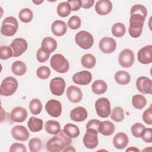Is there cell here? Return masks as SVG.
<instances>
[{
    "mask_svg": "<svg viewBox=\"0 0 152 152\" xmlns=\"http://www.w3.org/2000/svg\"><path fill=\"white\" fill-rule=\"evenodd\" d=\"M72 142L71 138L68 137L63 131L49 140L46 143V150L50 152H59L67 147Z\"/></svg>",
    "mask_w": 152,
    "mask_h": 152,
    "instance_id": "obj_1",
    "label": "cell"
},
{
    "mask_svg": "<svg viewBox=\"0 0 152 152\" xmlns=\"http://www.w3.org/2000/svg\"><path fill=\"white\" fill-rule=\"evenodd\" d=\"M145 17L139 14L131 15L129 19V26L128 32L129 35L134 37H138L142 31Z\"/></svg>",
    "mask_w": 152,
    "mask_h": 152,
    "instance_id": "obj_2",
    "label": "cell"
},
{
    "mask_svg": "<svg viewBox=\"0 0 152 152\" xmlns=\"http://www.w3.org/2000/svg\"><path fill=\"white\" fill-rule=\"evenodd\" d=\"M50 64L55 71L61 74L66 72L69 68V64L68 60L61 53L53 55L50 60Z\"/></svg>",
    "mask_w": 152,
    "mask_h": 152,
    "instance_id": "obj_3",
    "label": "cell"
},
{
    "mask_svg": "<svg viewBox=\"0 0 152 152\" xmlns=\"http://www.w3.org/2000/svg\"><path fill=\"white\" fill-rule=\"evenodd\" d=\"M18 28V23L14 17H7L2 21L1 33L5 36H14Z\"/></svg>",
    "mask_w": 152,
    "mask_h": 152,
    "instance_id": "obj_4",
    "label": "cell"
},
{
    "mask_svg": "<svg viewBox=\"0 0 152 152\" xmlns=\"http://www.w3.org/2000/svg\"><path fill=\"white\" fill-rule=\"evenodd\" d=\"M18 86V82L15 78L7 77L1 83V94L3 96H11L16 91Z\"/></svg>",
    "mask_w": 152,
    "mask_h": 152,
    "instance_id": "obj_5",
    "label": "cell"
},
{
    "mask_svg": "<svg viewBox=\"0 0 152 152\" xmlns=\"http://www.w3.org/2000/svg\"><path fill=\"white\" fill-rule=\"evenodd\" d=\"M76 43L83 49H88L93 45L94 39L91 34L86 31L78 32L75 37Z\"/></svg>",
    "mask_w": 152,
    "mask_h": 152,
    "instance_id": "obj_6",
    "label": "cell"
},
{
    "mask_svg": "<svg viewBox=\"0 0 152 152\" xmlns=\"http://www.w3.org/2000/svg\"><path fill=\"white\" fill-rule=\"evenodd\" d=\"M95 109L99 116L103 118L108 117L111 112L109 100L105 97L98 99L95 103Z\"/></svg>",
    "mask_w": 152,
    "mask_h": 152,
    "instance_id": "obj_7",
    "label": "cell"
},
{
    "mask_svg": "<svg viewBox=\"0 0 152 152\" xmlns=\"http://www.w3.org/2000/svg\"><path fill=\"white\" fill-rule=\"evenodd\" d=\"M98 132L92 129H86V134L84 135L83 141L85 147L89 149L96 148L99 144L97 137Z\"/></svg>",
    "mask_w": 152,
    "mask_h": 152,
    "instance_id": "obj_8",
    "label": "cell"
},
{
    "mask_svg": "<svg viewBox=\"0 0 152 152\" xmlns=\"http://www.w3.org/2000/svg\"><path fill=\"white\" fill-rule=\"evenodd\" d=\"M65 81L61 77H55L50 80L49 87L50 92L55 96H62L65 91Z\"/></svg>",
    "mask_w": 152,
    "mask_h": 152,
    "instance_id": "obj_9",
    "label": "cell"
},
{
    "mask_svg": "<svg viewBox=\"0 0 152 152\" xmlns=\"http://www.w3.org/2000/svg\"><path fill=\"white\" fill-rule=\"evenodd\" d=\"M28 44L27 41L23 38H16L12 40L10 47L11 48L14 57H18L21 55L27 49Z\"/></svg>",
    "mask_w": 152,
    "mask_h": 152,
    "instance_id": "obj_10",
    "label": "cell"
},
{
    "mask_svg": "<svg viewBox=\"0 0 152 152\" xmlns=\"http://www.w3.org/2000/svg\"><path fill=\"white\" fill-rule=\"evenodd\" d=\"M120 65L124 68L131 66L134 62V55L133 52L129 49L122 50L118 57Z\"/></svg>",
    "mask_w": 152,
    "mask_h": 152,
    "instance_id": "obj_11",
    "label": "cell"
},
{
    "mask_svg": "<svg viewBox=\"0 0 152 152\" xmlns=\"http://www.w3.org/2000/svg\"><path fill=\"white\" fill-rule=\"evenodd\" d=\"M45 110L50 116L53 118H57L61 115L62 104L57 100L50 99L46 103Z\"/></svg>",
    "mask_w": 152,
    "mask_h": 152,
    "instance_id": "obj_12",
    "label": "cell"
},
{
    "mask_svg": "<svg viewBox=\"0 0 152 152\" xmlns=\"http://www.w3.org/2000/svg\"><path fill=\"white\" fill-rule=\"evenodd\" d=\"M136 87L138 90L142 94L152 93L151 80L146 77H140L136 81Z\"/></svg>",
    "mask_w": 152,
    "mask_h": 152,
    "instance_id": "obj_13",
    "label": "cell"
},
{
    "mask_svg": "<svg viewBox=\"0 0 152 152\" xmlns=\"http://www.w3.org/2000/svg\"><path fill=\"white\" fill-rule=\"evenodd\" d=\"M99 47L104 53H111L116 49V43L113 38L105 37L100 40Z\"/></svg>",
    "mask_w": 152,
    "mask_h": 152,
    "instance_id": "obj_14",
    "label": "cell"
},
{
    "mask_svg": "<svg viewBox=\"0 0 152 152\" xmlns=\"http://www.w3.org/2000/svg\"><path fill=\"white\" fill-rule=\"evenodd\" d=\"M137 58L141 64H151L152 62V46L149 45L140 49L138 52Z\"/></svg>",
    "mask_w": 152,
    "mask_h": 152,
    "instance_id": "obj_15",
    "label": "cell"
},
{
    "mask_svg": "<svg viewBox=\"0 0 152 152\" xmlns=\"http://www.w3.org/2000/svg\"><path fill=\"white\" fill-rule=\"evenodd\" d=\"M92 80L91 74L88 71H82L75 73L72 76V81L78 85H87Z\"/></svg>",
    "mask_w": 152,
    "mask_h": 152,
    "instance_id": "obj_16",
    "label": "cell"
},
{
    "mask_svg": "<svg viewBox=\"0 0 152 152\" xmlns=\"http://www.w3.org/2000/svg\"><path fill=\"white\" fill-rule=\"evenodd\" d=\"M11 134L13 138L19 141H26L30 136L27 129L22 125H15L11 129Z\"/></svg>",
    "mask_w": 152,
    "mask_h": 152,
    "instance_id": "obj_17",
    "label": "cell"
},
{
    "mask_svg": "<svg viewBox=\"0 0 152 152\" xmlns=\"http://www.w3.org/2000/svg\"><path fill=\"white\" fill-rule=\"evenodd\" d=\"M66 96L72 103H78L82 100L83 93L81 89L74 86H70L66 90Z\"/></svg>",
    "mask_w": 152,
    "mask_h": 152,
    "instance_id": "obj_18",
    "label": "cell"
},
{
    "mask_svg": "<svg viewBox=\"0 0 152 152\" xmlns=\"http://www.w3.org/2000/svg\"><path fill=\"white\" fill-rule=\"evenodd\" d=\"M112 9V3L108 0H100L97 1L95 5L96 12L100 15H107L110 12Z\"/></svg>",
    "mask_w": 152,
    "mask_h": 152,
    "instance_id": "obj_19",
    "label": "cell"
},
{
    "mask_svg": "<svg viewBox=\"0 0 152 152\" xmlns=\"http://www.w3.org/2000/svg\"><path fill=\"white\" fill-rule=\"evenodd\" d=\"M27 116V110L21 106L14 107L10 113V118L11 120L15 122H23L26 120Z\"/></svg>",
    "mask_w": 152,
    "mask_h": 152,
    "instance_id": "obj_20",
    "label": "cell"
},
{
    "mask_svg": "<svg viewBox=\"0 0 152 152\" xmlns=\"http://www.w3.org/2000/svg\"><path fill=\"white\" fill-rule=\"evenodd\" d=\"M88 114L87 110L81 106H78L70 112L69 116L70 118L75 122H82L84 121L87 118Z\"/></svg>",
    "mask_w": 152,
    "mask_h": 152,
    "instance_id": "obj_21",
    "label": "cell"
},
{
    "mask_svg": "<svg viewBox=\"0 0 152 152\" xmlns=\"http://www.w3.org/2000/svg\"><path fill=\"white\" fill-rule=\"evenodd\" d=\"M52 33L56 36L64 35L67 31V25L65 22L61 20H55L51 25Z\"/></svg>",
    "mask_w": 152,
    "mask_h": 152,
    "instance_id": "obj_22",
    "label": "cell"
},
{
    "mask_svg": "<svg viewBox=\"0 0 152 152\" xmlns=\"http://www.w3.org/2000/svg\"><path fill=\"white\" fill-rule=\"evenodd\" d=\"M128 142V137L126 134L124 132L118 133L113 138V144L117 149H123L125 148Z\"/></svg>",
    "mask_w": 152,
    "mask_h": 152,
    "instance_id": "obj_23",
    "label": "cell"
},
{
    "mask_svg": "<svg viewBox=\"0 0 152 152\" xmlns=\"http://www.w3.org/2000/svg\"><path fill=\"white\" fill-rule=\"evenodd\" d=\"M41 48L44 52L50 54L56 50L57 42L55 39L51 37H46L42 40Z\"/></svg>",
    "mask_w": 152,
    "mask_h": 152,
    "instance_id": "obj_24",
    "label": "cell"
},
{
    "mask_svg": "<svg viewBox=\"0 0 152 152\" xmlns=\"http://www.w3.org/2000/svg\"><path fill=\"white\" fill-rule=\"evenodd\" d=\"M115 129L114 124L109 121L100 122L99 126V132L105 136L112 135L114 132Z\"/></svg>",
    "mask_w": 152,
    "mask_h": 152,
    "instance_id": "obj_25",
    "label": "cell"
},
{
    "mask_svg": "<svg viewBox=\"0 0 152 152\" xmlns=\"http://www.w3.org/2000/svg\"><path fill=\"white\" fill-rule=\"evenodd\" d=\"M43 121L41 119L34 116H31L27 123L29 129L34 132L41 131L43 128Z\"/></svg>",
    "mask_w": 152,
    "mask_h": 152,
    "instance_id": "obj_26",
    "label": "cell"
},
{
    "mask_svg": "<svg viewBox=\"0 0 152 152\" xmlns=\"http://www.w3.org/2000/svg\"><path fill=\"white\" fill-rule=\"evenodd\" d=\"M45 129L50 134H57L61 131V125L57 121L49 120L45 124Z\"/></svg>",
    "mask_w": 152,
    "mask_h": 152,
    "instance_id": "obj_27",
    "label": "cell"
},
{
    "mask_svg": "<svg viewBox=\"0 0 152 152\" xmlns=\"http://www.w3.org/2000/svg\"><path fill=\"white\" fill-rule=\"evenodd\" d=\"M64 132L69 138H75L80 135V129L78 127L72 124H66L63 129Z\"/></svg>",
    "mask_w": 152,
    "mask_h": 152,
    "instance_id": "obj_28",
    "label": "cell"
},
{
    "mask_svg": "<svg viewBox=\"0 0 152 152\" xmlns=\"http://www.w3.org/2000/svg\"><path fill=\"white\" fill-rule=\"evenodd\" d=\"M107 88L106 83L102 80H96L91 86L93 92L96 94H102L104 93Z\"/></svg>",
    "mask_w": 152,
    "mask_h": 152,
    "instance_id": "obj_29",
    "label": "cell"
},
{
    "mask_svg": "<svg viewBox=\"0 0 152 152\" xmlns=\"http://www.w3.org/2000/svg\"><path fill=\"white\" fill-rule=\"evenodd\" d=\"M11 70L14 74L17 76H21L26 73L27 67L25 63L21 61H16L12 64Z\"/></svg>",
    "mask_w": 152,
    "mask_h": 152,
    "instance_id": "obj_30",
    "label": "cell"
},
{
    "mask_svg": "<svg viewBox=\"0 0 152 152\" xmlns=\"http://www.w3.org/2000/svg\"><path fill=\"white\" fill-rule=\"evenodd\" d=\"M116 82L120 85H126L131 80L130 74L125 71H119L115 75Z\"/></svg>",
    "mask_w": 152,
    "mask_h": 152,
    "instance_id": "obj_31",
    "label": "cell"
},
{
    "mask_svg": "<svg viewBox=\"0 0 152 152\" xmlns=\"http://www.w3.org/2000/svg\"><path fill=\"white\" fill-rule=\"evenodd\" d=\"M82 65L86 68H93L96 63L95 57L91 53H86L84 55L81 59Z\"/></svg>",
    "mask_w": 152,
    "mask_h": 152,
    "instance_id": "obj_32",
    "label": "cell"
},
{
    "mask_svg": "<svg viewBox=\"0 0 152 152\" xmlns=\"http://www.w3.org/2000/svg\"><path fill=\"white\" fill-rule=\"evenodd\" d=\"M132 104L137 109H142L147 104L145 97L141 94H135L132 97Z\"/></svg>",
    "mask_w": 152,
    "mask_h": 152,
    "instance_id": "obj_33",
    "label": "cell"
},
{
    "mask_svg": "<svg viewBox=\"0 0 152 152\" xmlns=\"http://www.w3.org/2000/svg\"><path fill=\"white\" fill-rule=\"evenodd\" d=\"M71 11L70 6L67 2H61L57 7V13L60 17H67L70 14Z\"/></svg>",
    "mask_w": 152,
    "mask_h": 152,
    "instance_id": "obj_34",
    "label": "cell"
},
{
    "mask_svg": "<svg viewBox=\"0 0 152 152\" xmlns=\"http://www.w3.org/2000/svg\"><path fill=\"white\" fill-rule=\"evenodd\" d=\"M29 109L31 113L34 115L40 114L42 110V104L38 99H32L29 104Z\"/></svg>",
    "mask_w": 152,
    "mask_h": 152,
    "instance_id": "obj_35",
    "label": "cell"
},
{
    "mask_svg": "<svg viewBox=\"0 0 152 152\" xmlns=\"http://www.w3.org/2000/svg\"><path fill=\"white\" fill-rule=\"evenodd\" d=\"M18 17L22 22L27 23L32 20L33 17V14L30 9L25 8L22 9L20 11Z\"/></svg>",
    "mask_w": 152,
    "mask_h": 152,
    "instance_id": "obj_36",
    "label": "cell"
},
{
    "mask_svg": "<svg viewBox=\"0 0 152 152\" xmlns=\"http://www.w3.org/2000/svg\"><path fill=\"white\" fill-rule=\"evenodd\" d=\"M126 31V28L124 24L121 23H116L112 26V33L113 36L116 37H122Z\"/></svg>",
    "mask_w": 152,
    "mask_h": 152,
    "instance_id": "obj_37",
    "label": "cell"
},
{
    "mask_svg": "<svg viewBox=\"0 0 152 152\" xmlns=\"http://www.w3.org/2000/svg\"><path fill=\"white\" fill-rule=\"evenodd\" d=\"M110 118L113 121L117 122L123 121L124 119V113L123 109L120 106L114 107L112 111Z\"/></svg>",
    "mask_w": 152,
    "mask_h": 152,
    "instance_id": "obj_38",
    "label": "cell"
},
{
    "mask_svg": "<svg viewBox=\"0 0 152 152\" xmlns=\"http://www.w3.org/2000/svg\"><path fill=\"white\" fill-rule=\"evenodd\" d=\"M145 126L141 123H135L134 125H132L131 131L132 132V134L137 137L140 138L141 137L144 132L145 131Z\"/></svg>",
    "mask_w": 152,
    "mask_h": 152,
    "instance_id": "obj_39",
    "label": "cell"
},
{
    "mask_svg": "<svg viewBox=\"0 0 152 152\" xmlns=\"http://www.w3.org/2000/svg\"><path fill=\"white\" fill-rule=\"evenodd\" d=\"M42 143L40 139L34 137L30 140L28 142L29 150L31 152H37L41 150Z\"/></svg>",
    "mask_w": 152,
    "mask_h": 152,
    "instance_id": "obj_40",
    "label": "cell"
},
{
    "mask_svg": "<svg viewBox=\"0 0 152 152\" xmlns=\"http://www.w3.org/2000/svg\"><path fill=\"white\" fill-rule=\"evenodd\" d=\"M130 14H139L146 17L147 15V10L146 8L141 4H135L133 5L130 10Z\"/></svg>",
    "mask_w": 152,
    "mask_h": 152,
    "instance_id": "obj_41",
    "label": "cell"
},
{
    "mask_svg": "<svg viewBox=\"0 0 152 152\" xmlns=\"http://www.w3.org/2000/svg\"><path fill=\"white\" fill-rule=\"evenodd\" d=\"M50 69L46 66H41L38 68L36 71L37 76L42 80H46L48 78L50 75Z\"/></svg>",
    "mask_w": 152,
    "mask_h": 152,
    "instance_id": "obj_42",
    "label": "cell"
},
{
    "mask_svg": "<svg viewBox=\"0 0 152 152\" xmlns=\"http://www.w3.org/2000/svg\"><path fill=\"white\" fill-rule=\"evenodd\" d=\"M13 55V52L11 48L8 46H1L0 47V58L2 60H5L10 58Z\"/></svg>",
    "mask_w": 152,
    "mask_h": 152,
    "instance_id": "obj_43",
    "label": "cell"
},
{
    "mask_svg": "<svg viewBox=\"0 0 152 152\" xmlns=\"http://www.w3.org/2000/svg\"><path fill=\"white\" fill-rule=\"evenodd\" d=\"M81 24V21L79 17L77 15H73L69 18L68 21V27L72 30H77L80 27Z\"/></svg>",
    "mask_w": 152,
    "mask_h": 152,
    "instance_id": "obj_44",
    "label": "cell"
},
{
    "mask_svg": "<svg viewBox=\"0 0 152 152\" xmlns=\"http://www.w3.org/2000/svg\"><path fill=\"white\" fill-rule=\"evenodd\" d=\"M50 56V54L48 53L45 52H44L42 48H40L36 53V58L37 60L38 61V62L43 63L46 62L49 58Z\"/></svg>",
    "mask_w": 152,
    "mask_h": 152,
    "instance_id": "obj_45",
    "label": "cell"
},
{
    "mask_svg": "<svg viewBox=\"0 0 152 152\" xmlns=\"http://www.w3.org/2000/svg\"><path fill=\"white\" fill-rule=\"evenodd\" d=\"M142 119L144 122L147 125L152 124V109L151 106L144 112Z\"/></svg>",
    "mask_w": 152,
    "mask_h": 152,
    "instance_id": "obj_46",
    "label": "cell"
},
{
    "mask_svg": "<svg viewBox=\"0 0 152 152\" xmlns=\"http://www.w3.org/2000/svg\"><path fill=\"white\" fill-rule=\"evenodd\" d=\"M26 151L27 149L25 145L18 142H15L12 144L10 148V152H26Z\"/></svg>",
    "mask_w": 152,
    "mask_h": 152,
    "instance_id": "obj_47",
    "label": "cell"
},
{
    "mask_svg": "<svg viewBox=\"0 0 152 152\" xmlns=\"http://www.w3.org/2000/svg\"><path fill=\"white\" fill-rule=\"evenodd\" d=\"M141 137L144 142L147 143H151L152 142V129L150 128H145Z\"/></svg>",
    "mask_w": 152,
    "mask_h": 152,
    "instance_id": "obj_48",
    "label": "cell"
},
{
    "mask_svg": "<svg viewBox=\"0 0 152 152\" xmlns=\"http://www.w3.org/2000/svg\"><path fill=\"white\" fill-rule=\"evenodd\" d=\"M101 121L97 119H91L89 121L86 125V129H92L99 132V126Z\"/></svg>",
    "mask_w": 152,
    "mask_h": 152,
    "instance_id": "obj_49",
    "label": "cell"
},
{
    "mask_svg": "<svg viewBox=\"0 0 152 152\" xmlns=\"http://www.w3.org/2000/svg\"><path fill=\"white\" fill-rule=\"evenodd\" d=\"M67 2L69 4L71 11H78L81 7V1L80 0H68Z\"/></svg>",
    "mask_w": 152,
    "mask_h": 152,
    "instance_id": "obj_50",
    "label": "cell"
},
{
    "mask_svg": "<svg viewBox=\"0 0 152 152\" xmlns=\"http://www.w3.org/2000/svg\"><path fill=\"white\" fill-rule=\"evenodd\" d=\"M81 1V7L86 9H88L92 7L94 2V0H83Z\"/></svg>",
    "mask_w": 152,
    "mask_h": 152,
    "instance_id": "obj_51",
    "label": "cell"
},
{
    "mask_svg": "<svg viewBox=\"0 0 152 152\" xmlns=\"http://www.w3.org/2000/svg\"><path fill=\"white\" fill-rule=\"evenodd\" d=\"M140 151V150L135 147H130L126 150V151Z\"/></svg>",
    "mask_w": 152,
    "mask_h": 152,
    "instance_id": "obj_52",
    "label": "cell"
},
{
    "mask_svg": "<svg viewBox=\"0 0 152 152\" xmlns=\"http://www.w3.org/2000/svg\"><path fill=\"white\" fill-rule=\"evenodd\" d=\"M64 151H75V150L74 149V148L72 146L68 147L67 148H66L65 149L63 150Z\"/></svg>",
    "mask_w": 152,
    "mask_h": 152,
    "instance_id": "obj_53",
    "label": "cell"
},
{
    "mask_svg": "<svg viewBox=\"0 0 152 152\" xmlns=\"http://www.w3.org/2000/svg\"><path fill=\"white\" fill-rule=\"evenodd\" d=\"M32 2H33V3H34L35 4H36V5H39V4H40L42 2H43V0H41V1H33Z\"/></svg>",
    "mask_w": 152,
    "mask_h": 152,
    "instance_id": "obj_54",
    "label": "cell"
}]
</instances>
